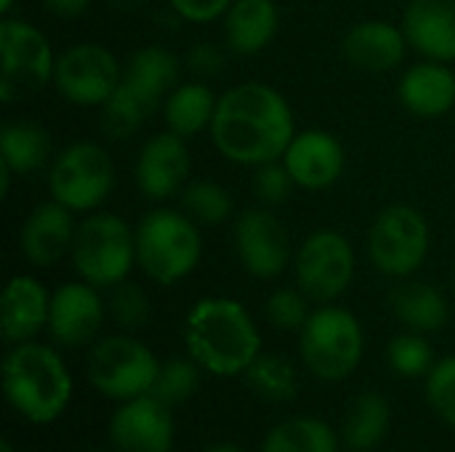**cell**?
<instances>
[{
    "label": "cell",
    "instance_id": "cell-27",
    "mask_svg": "<svg viewBox=\"0 0 455 452\" xmlns=\"http://www.w3.org/2000/svg\"><path fill=\"white\" fill-rule=\"evenodd\" d=\"M261 452H339V437L325 421L299 416L269 429Z\"/></svg>",
    "mask_w": 455,
    "mask_h": 452
},
{
    "label": "cell",
    "instance_id": "cell-1",
    "mask_svg": "<svg viewBox=\"0 0 455 452\" xmlns=\"http://www.w3.org/2000/svg\"><path fill=\"white\" fill-rule=\"evenodd\" d=\"M211 133L224 157L243 165H261L288 152L293 141V115L275 88L243 83L219 99Z\"/></svg>",
    "mask_w": 455,
    "mask_h": 452
},
{
    "label": "cell",
    "instance_id": "cell-45",
    "mask_svg": "<svg viewBox=\"0 0 455 452\" xmlns=\"http://www.w3.org/2000/svg\"><path fill=\"white\" fill-rule=\"evenodd\" d=\"M93 452H107V450H93Z\"/></svg>",
    "mask_w": 455,
    "mask_h": 452
},
{
    "label": "cell",
    "instance_id": "cell-42",
    "mask_svg": "<svg viewBox=\"0 0 455 452\" xmlns=\"http://www.w3.org/2000/svg\"><path fill=\"white\" fill-rule=\"evenodd\" d=\"M203 452H243L240 448H235V445H213V448H208V450Z\"/></svg>",
    "mask_w": 455,
    "mask_h": 452
},
{
    "label": "cell",
    "instance_id": "cell-6",
    "mask_svg": "<svg viewBox=\"0 0 455 452\" xmlns=\"http://www.w3.org/2000/svg\"><path fill=\"white\" fill-rule=\"evenodd\" d=\"M72 261L77 274L93 288L117 285L136 261V234L117 216H91L75 229Z\"/></svg>",
    "mask_w": 455,
    "mask_h": 452
},
{
    "label": "cell",
    "instance_id": "cell-24",
    "mask_svg": "<svg viewBox=\"0 0 455 452\" xmlns=\"http://www.w3.org/2000/svg\"><path fill=\"white\" fill-rule=\"evenodd\" d=\"M277 21L272 0H235L227 11V43L237 53H256L272 43Z\"/></svg>",
    "mask_w": 455,
    "mask_h": 452
},
{
    "label": "cell",
    "instance_id": "cell-17",
    "mask_svg": "<svg viewBox=\"0 0 455 452\" xmlns=\"http://www.w3.org/2000/svg\"><path fill=\"white\" fill-rule=\"evenodd\" d=\"M285 157V168L304 189H325L344 170V149L325 131H304L293 136Z\"/></svg>",
    "mask_w": 455,
    "mask_h": 452
},
{
    "label": "cell",
    "instance_id": "cell-13",
    "mask_svg": "<svg viewBox=\"0 0 455 452\" xmlns=\"http://www.w3.org/2000/svg\"><path fill=\"white\" fill-rule=\"evenodd\" d=\"M109 440L115 452H171V408L152 394L123 402L109 421Z\"/></svg>",
    "mask_w": 455,
    "mask_h": 452
},
{
    "label": "cell",
    "instance_id": "cell-43",
    "mask_svg": "<svg viewBox=\"0 0 455 452\" xmlns=\"http://www.w3.org/2000/svg\"><path fill=\"white\" fill-rule=\"evenodd\" d=\"M11 5H13V0H0V11H3V13L11 11Z\"/></svg>",
    "mask_w": 455,
    "mask_h": 452
},
{
    "label": "cell",
    "instance_id": "cell-2",
    "mask_svg": "<svg viewBox=\"0 0 455 452\" xmlns=\"http://www.w3.org/2000/svg\"><path fill=\"white\" fill-rule=\"evenodd\" d=\"M187 349L213 376L245 373L261 354V336L251 314L229 298H203L187 317Z\"/></svg>",
    "mask_w": 455,
    "mask_h": 452
},
{
    "label": "cell",
    "instance_id": "cell-20",
    "mask_svg": "<svg viewBox=\"0 0 455 452\" xmlns=\"http://www.w3.org/2000/svg\"><path fill=\"white\" fill-rule=\"evenodd\" d=\"M51 298L35 277H13L3 293V336L11 344H24L48 325Z\"/></svg>",
    "mask_w": 455,
    "mask_h": 452
},
{
    "label": "cell",
    "instance_id": "cell-23",
    "mask_svg": "<svg viewBox=\"0 0 455 452\" xmlns=\"http://www.w3.org/2000/svg\"><path fill=\"white\" fill-rule=\"evenodd\" d=\"M160 101H163L160 93H155L147 85L123 75V80L117 83L112 96L104 101V112H101L104 133L112 139L133 136L141 128V123L155 115Z\"/></svg>",
    "mask_w": 455,
    "mask_h": 452
},
{
    "label": "cell",
    "instance_id": "cell-4",
    "mask_svg": "<svg viewBox=\"0 0 455 452\" xmlns=\"http://www.w3.org/2000/svg\"><path fill=\"white\" fill-rule=\"evenodd\" d=\"M203 253L197 226L176 210H152L136 229V261L160 285L187 277Z\"/></svg>",
    "mask_w": 455,
    "mask_h": 452
},
{
    "label": "cell",
    "instance_id": "cell-40",
    "mask_svg": "<svg viewBox=\"0 0 455 452\" xmlns=\"http://www.w3.org/2000/svg\"><path fill=\"white\" fill-rule=\"evenodd\" d=\"M187 64H189V69L197 72V75H219L221 67H224V56H221V51H219L216 45H211V43H197V45L189 51Z\"/></svg>",
    "mask_w": 455,
    "mask_h": 452
},
{
    "label": "cell",
    "instance_id": "cell-19",
    "mask_svg": "<svg viewBox=\"0 0 455 452\" xmlns=\"http://www.w3.org/2000/svg\"><path fill=\"white\" fill-rule=\"evenodd\" d=\"M72 240H75V229L69 218V208H64L56 200L37 205L27 216L21 229V250L27 261L35 266H53L67 253Z\"/></svg>",
    "mask_w": 455,
    "mask_h": 452
},
{
    "label": "cell",
    "instance_id": "cell-26",
    "mask_svg": "<svg viewBox=\"0 0 455 452\" xmlns=\"http://www.w3.org/2000/svg\"><path fill=\"white\" fill-rule=\"evenodd\" d=\"M392 309L400 322L419 333L440 330L448 322V304L443 293L427 282H403L392 290Z\"/></svg>",
    "mask_w": 455,
    "mask_h": 452
},
{
    "label": "cell",
    "instance_id": "cell-22",
    "mask_svg": "<svg viewBox=\"0 0 455 452\" xmlns=\"http://www.w3.org/2000/svg\"><path fill=\"white\" fill-rule=\"evenodd\" d=\"M403 104L419 117H440L455 104V75L440 61H424L400 80Z\"/></svg>",
    "mask_w": 455,
    "mask_h": 452
},
{
    "label": "cell",
    "instance_id": "cell-3",
    "mask_svg": "<svg viewBox=\"0 0 455 452\" xmlns=\"http://www.w3.org/2000/svg\"><path fill=\"white\" fill-rule=\"evenodd\" d=\"M3 389L24 421L45 426L67 410L72 378L53 349L24 341L3 362Z\"/></svg>",
    "mask_w": 455,
    "mask_h": 452
},
{
    "label": "cell",
    "instance_id": "cell-10",
    "mask_svg": "<svg viewBox=\"0 0 455 452\" xmlns=\"http://www.w3.org/2000/svg\"><path fill=\"white\" fill-rule=\"evenodd\" d=\"M429 253V226L416 208L392 205L371 229V258L389 277L413 274Z\"/></svg>",
    "mask_w": 455,
    "mask_h": 452
},
{
    "label": "cell",
    "instance_id": "cell-44",
    "mask_svg": "<svg viewBox=\"0 0 455 452\" xmlns=\"http://www.w3.org/2000/svg\"><path fill=\"white\" fill-rule=\"evenodd\" d=\"M3 452H16L13 450V445H11L8 440H3Z\"/></svg>",
    "mask_w": 455,
    "mask_h": 452
},
{
    "label": "cell",
    "instance_id": "cell-25",
    "mask_svg": "<svg viewBox=\"0 0 455 452\" xmlns=\"http://www.w3.org/2000/svg\"><path fill=\"white\" fill-rule=\"evenodd\" d=\"M389 402L379 392H363L347 410L344 445L352 452L376 450L389 432Z\"/></svg>",
    "mask_w": 455,
    "mask_h": 452
},
{
    "label": "cell",
    "instance_id": "cell-28",
    "mask_svg": "<svg viewBox=\"0 0 455 452\" xmlns=\"http://www.w3.org/2000/svg\"><path fill=\"white\" fill-rule=\"evenodd\" d=\"M216 99L208 85L203 83H187L179 85L168 99H165V123L173 133L179 136H195L205 125L213 123L216 115Z\"/></svg>",
    "mask_w": 455,
    "mask_h": 452
},
{
    "label": "cell",
    "instance_id": "cell-18",
    "mask_svg": "<svg viewBox=\"0 0 455 452\" xmlns=\"http://www.w3.org/2000/svg\"><path fill=\"white\" fill-rule=\"evenodd\" d=\"M405 37L435 61L455 59V0H411Z\"/></svg>",
    "mask_w": 455,
    "mask_h": 452
},
{
    "label": "cell",
    "instance_id": "cell-29",
    "mask_svg": "<svg viewBox=\"0 0 455 452\" xmlns=\"http://www.w3.org/2000/svg\"><path fill=\"white\" fill-rule=\"evenodd\" d=\"M51 152V139L45 128L29 120L8 123L0 133V160L13 173H29L37 170Z\"/></svg>",
    "mask_w": 455,
    "mask_h": 452
},
{
    "label": "cell",
    "instance_id": "cell-32",
    "mask_svg": "<svg viewBox=\"0 0 455 452\" xmlns=\"http://www.w3.org/2000/svg\"><path fill=\"white\" fill-rule=\"evenodd\" d=\"M184 213L200 224H221L232 213V197L224 186L213 181H195L181 194Z\"/></svg>",
    "mask_w": 455,
    "mask_h": 452
},
{
    "label": "cell",
    "instance_id": "cell-31",
    "mask_svg": "<svg viewBox=\"0 0 455 452\" xmlns=\"http://www.w3.org/2000/svg\"><path fill=\"white\" fill-rule=\"evenodd\" d=\"M125 77H131V80L147 85L149 91L165 96L179 80V61H176V56L171 51L149 45V48H141L131 59V64L125 69Z\"/></svg>",
    "mask_w": 455,
    "mask_h": 452
},
{
    "label": "cell",
    "instance_id": "cell-33",
    "mask_svg": "<svg viewBox=\"0 0 455 452\" xmlns=\"http://www.w3.org/2000/svg\"><path fill=\"white\" fill-rule=\"evenodd\" d=\"M200 384V373H197V362L192 360H171L165 365H160L157 381L152 386V397L160 400L168 408L184 405Z\"/></svg>",
    "mask_w": 455,
    "mask_h": 452
},
{
    "label": "cell",
    "instance_id": "cell-39",
    "mask_svg": "<svg viewBox=\"0 0 455 452\" xmlns=\"http://www.w3.org/2000/svg\"><path fill=\"white\" fill-rule=\"evenodd\" d=\"M232 3L235 0H171L173 11L189 21H211L224 11H229Z\"/></svg>",
    "mask_w": 455,
    "mask_h": 452
},
{
    "label": "cell",
    "instance_id": "cell-34",
    "mask_svg": "<svg viewBox=\"0 0 455 452\" xmlns=\"http://www.w3.org/2000/svg\"><path fill=\"white\" fill-rule=\"evenodd\" d=\"M389 365L395 373H400L405 378L429 376V370L435 368V352L427 344V338L405 333L389 344Z\"/></svg>",
    "mask_w": 455,
    "mask_h": 452
},
{
    "label": "cell",
    "instance_id": "cell-35",
    "mask_svg": "<svg viewBox=\"0 0 455 452\" xmlns=\"http://www.w3.org/2000/svg\"><path fill=\"white\" fill-rule=\"evenodd\" d=\"M427 400L435 413L455 426V357L440 360L427 376Z\"/></svg>",
    "mask_w": 455,
    "mask_h": 452
},
{
    "label": "cell",
    "instance_id": "cell-11",
    "mask_svg": "<svg viewBox=\"0 0 455 452\" xmlns=\"http://www.w3.org/2000/svg\"><path fill=\"white\" fill-rule=\"evenodd\" d=\"M355 274V253L347 237L333 229H320L299 250L296 277L304 296L315 301L339 298Z\"/></svg>",
    "mask_w": 455,
    "mask_h": 452
},
{
    "label": "cell",
    "instance_id": "cell-5",
    "mask_svg": "<svg viewBox=\"0 0 455 452\" xmlns=\"http://www.w3.org/2000/svg\"><path fill=\"white\" fill-rule=\"evenodd\" d=\"M363 328L357 317L339 306H325L309 314L301 328V357L323 381H344L363 360Z\"/></svg>",
    "mask_w": 455,
    "mask_h": 452
},
{
    "label": "cell",
    "instance_id": "cell-41",
    "mask_svg": "<svg viewBox=\"0 0 455 452\" xmlns=\"http://www.w3.org/2000/svg\"><path fill=\"white\" fill-rule=\"evenodd\" d=\"M91 0H45V5L59 16H77L88 8Z\"/></svg>",
    "mask_w": 455,
    "mask_h": 452
},
{
    "label": "cell",
    "instance_id": "cell-30",
    "mask_svg": "<svg viewBox=\"0 0 455 452\" xmlns=\"http://www.w3.org/2000/svg\"><path fill=\"white\" fill-rule=\"evenodd\" d=\"M248 386L267 402H291L299 392L296 370L288 360L277 354H259L245 370Z\"/></svg>",
    "mask_w": 455,
    "mask_h": 452
},
{
    "label": "cell",
    "instance_id": "cell-14",
    "mask_svg": "<svg viewBox=\"0 0 455 452\" xmlns=\"http://www.w3.org/2000/svg\"><path fill=\"white\" fill-rule=\"evenodd\" d=\"M237 256L243 266L261 280L277 277L291 258V240L285 226L267 210H248L235 226Z\"/></svg>",
    "mask_w": 455,
    "mask_h": 452
},
{
    "label": "cell",
    "instance_id": "cell-15",
    "mask_svg": "<svg viewBox=\"0 0 455 452\" xmlns=\"http://www.w3.org/2000/svg\"><path fill=\"white\" fill-rule=\"evenodd\" d=\"M104 320V304L91 282H69L61 285L51 298L48 330L61 346H83L88 344Z\"/></svg>",
    "mask_w": 455,
    "mask_h": 452
},
{
    "label": "cell",
    "instance_id": "cell-38",
    "mask_svg": "<svg viewBox=\"0 0 455 452\" xmlns=\"http://www.w3.org/2000/svg\"><path fill=\"white\" fill-rule=\"evenodd\" d=\"M293 176L291 170L285 168V163L280 165L277 160L272 163H261L256 176H253V192L261 202L267 205H280L288 200L291 189H293Z\"/></svg>",
    "mask_w": 455,
    "mask_h": 452
},
{
    "label": "cell",
    "instance_id": "cell-21",
    "mask_svg": "<svg viewBox=\"0 0 455 452\" xmlns=\"http://www.w3.org/2000/svg\"><path fill=\"white\" fill-rule=\"evenodd\" d=\"M405 32H400L395 24L363 21L347 35L344 53L360 69L389 72L405 59Z\"/></svg>",
    "mask_w": 455,
    "mask_h": 452
},
{
    "label": "cell",
    "instance_id": "cell-36",
    "mask_svg": "<svg viewBox=\"0 0 455 452\" xmlns=\"http://www.w3.org/2000/svg\"><path fill=\"white\" fill-rule=\"evenodd\" d=\"M112 298H109V312L115 322L125 330H136L149 320V301L144 290L133 282H117L112 285Z\"/></svg>",
    "mask_w": 455,
    "mask_h": 452
},
{
    "label": "cell",
    "instance_id": "cell-16",
    "mask_svg": "<svg viewBox=\"0 0 455 452\" xmlns=\"http://www.w3.org/2000/svg\"><path fill=\"white\" fill-rule=\"evenodd\" d=\"M189 152L184 136L168 131L147 141L139 163H136V181L139 189L152 200H165L179 192L189 173Z\"/></svg>",
    "mask_w": 455,
    "mask_h": 452
},
{
    "label": "cell",
    "instance_id": "cell-8",
    "mask_svg": "<svg viewBox=\"0 0 455 452\" xmlns=\"http://www.w3.org/2000/svg\"><path fill=\"white\" fill-rule=\"evenodd\" d=\"M0 53H3V77L0 99L19 101L53 77L56 59L40 29L27 21L5 19L0 24Z\"/></svg>",
    "mask_w": 455,
    "mask_h": 452
},
{
    "label": "cell",
    "instance_id": "cell-7",
    "mask_svg": "<svg viewBox=\"0 0 455 452\" xmlns=\"http://www.w3.org/2000/svg\"><path fill=\"white\" fill-rule=\"evenodd\" d=\"M160 373L155 354L131 336H109L88 354L91 386L117 402H128L152 392Z\"/></svg>",
    "mask_w": 455,
    "mask_h": 452
},
{
    "label": "cell",
    "instance_id": "cell-9",
    "mask_svg": "<svg viewBox=\"0 0 455 452\" xmlns=\"http://www.w3.org/2000/svg\"><path fill=\"white\" fill-rule=\"evenodd\" d=\"M112 181L109 155L88 141L67 147L51 168V194L69 210H91L104 202Z\"/></svg>",
    "mask_w": 455,
    "mask_h": 452
},
{
    "label": "cell",
    "instance_id": "cell-37",
    "mask_svg": "<svg viewBox=\"0 0 455 452\" xmlns=\"http://www.w3.org/2000/svg\"><path fill=\"white\" fill-rule=\"evenodd\" d=\"M267 320L277 330H301L309 320L307 298L296 290H277L267 301Z\"/></svg>",
    "mask_w": 455,
    "mask_h": 452
},
{
    "label": "cell",
    "instance_id": "cell-12",
    "mask_svg": "<svg viewBox=\"0 0 455 452\" xmlns=\"http://www.w3.org/2000/svg\"><path fill=\"white\" fill-rule=\"evenodd\" d=\"M123 80L115 56L96 43H80L64 51L53 67V83L75 104H104Z\"/></svg>",
    "mask_w": 455,
    "mask_h": 452
}]
</instances>
